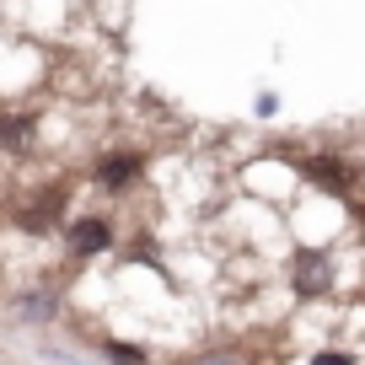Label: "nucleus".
Masks as SVG:
<instances>
[{
	"instance_id": "4",
	"label": "nucleus",
	"mask_w": 365,
	"mask_h": 365,
	"mask_svg": "<svg viewBox=\"0 0 365 365\" xmlns=\"http://www.w3.org/2000/svg\"><path fill=\"white\" fill-rule=\"evenodd\" d=\"M145 172H150V156L135 150V145H124V150H108V156L91 161V188L108 194V199H129L140 182H145Z\"/></svg>"
},
{
	"instance_id": "6",
	"label": "nucleus",
	"mask_w": 365,
	"mask_h": 365,
	"mask_svg": "<svg viewBox=\"0 0 365 365\" xmlns=\"http://www.w3.org/2000/svg\"><path fill=\"white\" fill-rule=\"evenodd\" d=\"M296 172H301L307 188H317V194H328V199H349L354 194V167H349V156H339V150H312V156L296 161Z\"/></svg>"
},
{
	"instance_id": "3",
	"label": "nucleus",
	"mask_w": 365,
	"mask_h": 365,
	"mask_svg": "<svg viewBox=\"0 0 365 365\" xmlns=\"http://www.w3.org/2000/svg\"><path fill=\"white\" fill-rule=\"evenodd\" d=\"M118 242V220L108 210H76L59 231V247H65V263H97L108 258Z\"/></svg>"
},
{
	"instance_id": "2",
	"label": "nucleus",
	"mask_w": 365,
	"mask_h": 365,
	"mask_svg": "<svg viewBox=\"0 0 365 365\" xmlns=\"http://www.w3.org/2000/svg\"><path fill=\"white\" fill-rule=\"evenodd\" d=\"M285 279H290V296L301 307H322L339 290V258H333V247H296Z\"/></svg>"
},
{
	"instance_id": "11",
	"label": "nucleus",
	"mask_w": 365,
	"mask_h": 365,
	"mask_svg": "<svg viewBox=\"0 0 365 365\" xmlns=\"http://www.w3.org/2000/svg\"><path fill=\"white\" fill-rule=\"evenodd\" d=\"M252 113H258V118H274V113H279V97H274V91H258V97H252Z\"/></svg>"
},
{
	"instance_id": "5",
	"label": "nucleus",
	"mask_w": 365,
	"mask_h": 365,
	"mask_svg": "<svg viewBox=\"0 0 365 365\" xmlns=\"http://www.w3.org/2000/svg\"><path fill=\"white\" fill-rule=\"evenodd\" d=\"M65 220H70V194L65 188H38L33 199H22V205L11 210V226L27 231L33 242H48L54 231H65Z\"/></svg>"
},
{
	"instance_id": "8",
	"label": "nucleus",
	"mask_w": 365,
	"mask_h": 365,
	"mask_svg": "<svg viewBox=\"0 0 365 365\" xmlns=\"http://www.w3.org/2000/svg\"><path fill=\"white\" fill-rule=\"evenodd\" d=\"M33 145H38V124H33V113L0 108V156H27Z\"/></svg>"
},
{
	"instance_id": "10",
	"label": "nucleus",
	"mask_w": 365,
	"mask_h": 365,
	"mask_svg": "<svg viewBox=\"0 0 365 365\" xmlns=\"http://www.w3.org/2000/svg\"><path fill=\"white\" fill-rule=\"evenodd\" d=\"M188 365H252V360H247V349H242V344L226 339V344H205Z\"/></svg>"
},
{
	"instance_id": "1",
	"label": "nucleus",
	"mask_w": 365,
	"mask_h": 365,
	"mask_svg": "<svg viewBox=\"0 0 365 365\" xmlns=\"http://www.w3.org/2000/svg\"><path fill=\"white\" fill-rule=\"evenodd\" d=\"M6 312H11V317L22 322V328L48 333V328H59V322H65L70 296H65V285H59V279L38 274V279H27V285H16L11 296H6Z\"/></svg>"
},
{
	"instance_id": "9",
	"label": "nucleus",
	"mask_w": 365,
	"mask_h": 365,
	"mask_svg": "<svg viewBox=\"0 0 365 365\" xmlns=\"http://www.w3.org/2000/svg\"><path fill=\"white\" fill-rule=\"evenodd\" d=\"M97 354H103V365H156L145 339H97Z\"/></svg>"
},
{
	"instance_id": "7",
	"label": "nucleus",
	"mask_w": 365,
	"mask_h": 365,
	"mask_svg": "<svg viewBox=\"0 0 365 365\" xmlns=\"http://www.w3.org/2000/svg\"><path fill=\"white\" fill-rule=\"evenodd\" d=\"M296 365H365V344L349 333H333V339H317L312 349H301Z\"/></svg>"
}]
</instances>
